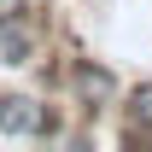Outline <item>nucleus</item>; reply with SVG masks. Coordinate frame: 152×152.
<instances>
[{
    "label": "nucleus",
    "instance_id": "obj_4",
    "mask_svg": "<svg viewBox=\"0 0 152 152\" xmlns=\"http://www.w3.org/2000/svg\"><path fill=\"white\" fill-rule=\"evenodd\" d=\"M123 140L152 146V82H134V88H129V105H123Z\"/></svg>",
    "mask_w": 152,
    "mask_h": 152
},
{
    "label": "nucleus",
    "instance_id": "obj_3",
    "mask_svg": "<svg viewBox=\"0 0 152 152\" xmlns=\"http://www.w3.org/2000/svg\"><path fill=\"white\" fill-rule=\"evenodd\" d=\"M53 129V117L47 105L29 94H0V134H47Z\"/></svg>",
    "mask_w": 152,
    "mask_h": 152
},
{
    "label": "nucleus",
    "instance_id": "obj_2",
    "mask_svg": "<svg viewBox=\"0 0 152 152\" xmlns=\"http://www.w3.org/2000/svg\"><path fill=\"white\" fill-rule=\"evenodd\" d=\"M41 41H47V29H41V12H23V18L0 23V64H12V70L35 64V58H41Z\"/></svg>",
    "mask_w": 152,
    "mask_h": 152
},
{
    "label": "nucleus",
    "instance_id": "obj_1",
    "mask_svg": "<svg viewBox=\"0 0 152 152\" xmlns=\"http://www.w3.org/2000/svg\"><path fill=\"white\" fill-rule=\"evenodd\" d=\"M70 99L82 111H111L117 105V70H105L99 58H76L70 64Z\"/></svg>",
    "mask_w": 152,
    "mask_h": 152
},
{
    "label": "nucleus",
    "instance_id": "obj_5",
    "mask_svg": "<svg viewBox=\"0 0 152 152\" xmlns=\"http://www.w3.org/2000/svg\"><path fill=\"white\" fill-rule=\"evenodd\" d=\"M35 0H0V23H12V18H23Z\"/></svg>",
    "mask_w": 152,
    "mask_h": 152
}]
</instances>
